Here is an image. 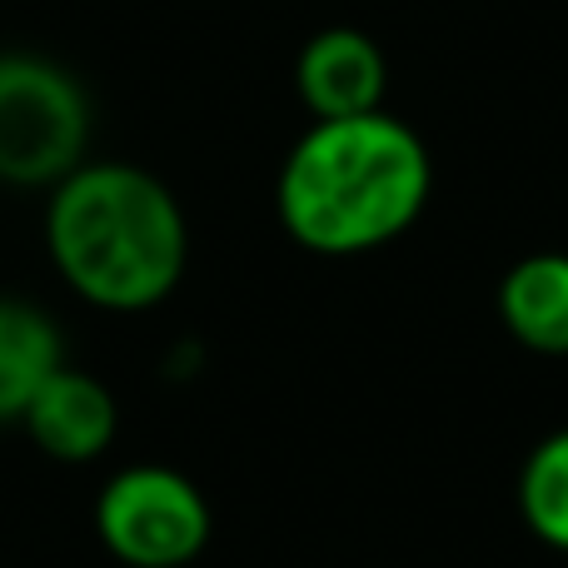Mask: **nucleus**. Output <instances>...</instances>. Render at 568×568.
<instances>
[{"instance_id": "f257e3e1", "label": "nucleus", "mask_w": 568, "mask_h": 568, "mask_svg": "<svg viewBox=\"0 0 568 568\" xmlns=\"http://www.w3.org/2000/svg\"><path fill=\"white\" fill-rule=\"evenodd\" d=\"M434 190L424 135L389 110L310 120L275 180L284 235L310 255H369L419 225Z\"/></svg>"}, {"instance_id": "f03ea898", "label": "nucleus", "mask_w": 568, "mask_h": 568, "mask_svg": "<svg viewBox=\"0 0 568 568\" xmlns=\"http://www.w3.org/2000/svg\"><path fill=\"white\" fill-rule=\"evenodd\" d=\"M55 275L105 314H145L180 290L190 225L175 190L125 160H80L45 200Z\"/></svg>"}, {"instance_id": "7ed1b4c3", "label": "nucleus", "mask_w": 568, "mask_h": 568, "mask_svg": "<svg viewBox=\"0 0 568 568\" xmlns=\"http://www.w3.org/2000/svg\"><path fill=\"white\" fill-rule=\"evenodd\" d=\"M90 150V95L65 65L26 50L0 55V185L50 190Z\"/></svg>"}, {"instance_id": "20e7f679", "label": "nucleus", "mask_w": 568, "mask_h": 568, "mask_svg": "<svg viewBox=\"0 0 568 568\" xmlns=\"http://www.w3.org/2000/svg\"><path fill=\"white\" fill-rule=\"evenodd\" d=\"M215 534L210 499L170 464H125L95 494V539L125 568H185Z\"/></svg>"}, {"instance_id": "39448f33", "label": "nucleus", "mask_w": 568, "mask_h": 568, "mask_svg": "<svg viewBox=\"0 0 568 568\" xmlns=\"http://www.w3.org/2000/svg\"><path fill=\"white\" fill-rule=\"evenodd\" d=\"M294 95L310 120H349L384 110L389 60L379 40L359 26H324L294 55Z\"/></svg>"}, {"instance_id": "423d86ee", "label": "nucleus", "mask_w": 568, "mask_h": 568, "mask_svg": "<svg viewBox=\"0 0 568 568\" xmlns=\"http://www.w3.org/2000/svg\"><path fill=\"white\" fill-rule=\"evenodd\" d=\"M20 429L30 434V444L45 459L95 464L120 434V404L105 379H95L90 369H75V364H60L36 389V399L26 404Z\"/></svg>"}, {"instance_id": "0eeeda50", "label": "nucleus", "mask_w": 568, "mask_h": 568, "mask_svg": "<svg viewBox=\"0 0 568 568\" xmlns=\"http://www.w3.org/2000/svg\"><path fill=\"white\" fill-rule=\"evenodd\" d=\"M499 320L514 344L529 354H568V255L564 250H539L504 270L499 280Z\"/></svg>"}, {"instance_id": "6e6552de", "label": "nucleus", "mask_w": 568, "mask_h": 568, "mask_svg": "<svg viewBox=\"0 0 568 568\" xmlns=\"http://www.w3.org/2000/svg\"><path fill=\"white\" fill-rule=\"evenodd\" d=\"M65 364L60 324L40 304L0 294V424H20L36 389Z\"/></svg>"}, {"instance_id": "1a4fd4ad", "label": "nucleus", "mask_w": 568, "mask_h": 568, "mask_svg": "<svg viewBox=\"0 0 568 568\" xmlns=\"http://www.w3.org/2000/svg\"><path fill=\"white\" fill-rule=\"evenodd\" d=\"M519 514L534 539L568 554V429L529 449L519 469Z\"/></svg>"}]
</instances>
